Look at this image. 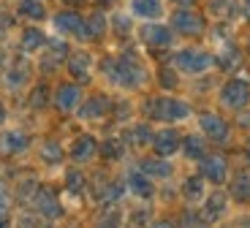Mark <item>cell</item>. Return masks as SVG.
<instances>
[{"mask_svg": "<svg viewBox=\"0 0 250 228\" xmlns=\"http://www.w3.org/2000/svg\"><path fill=\"white\" fill-rule=\"evenodd\" d=\"M101 74L123 90H139L147 82V68L142 65L136 52H123L117 57H106L101 62Z\"/></svg>", "mask_w": 250, "mask_h": 228, "instance_id": "cell-1", "label": "cell"}, {"mask_svg": "<svg viewBox=\"0 0 250 228\" xmlns=\"http://www.w3.org/2000/svg\"><path fill=\"white\" fill-rule=\"evenodd\" d=\"M144 114H147V120H152V123L174 125V123L188 120L193 111H190V106H188L185 101H180V98L158 95V98H150L147 104H144Z\"/></svg>", "mask_w": 250, "mask_h": 228, "instance_id": "cell-2", "label": "cell"}, {"mask_svg": "<svg viewBox=\"0 0 250 228\" xmlns=\"http://www.w3.org/2000/svg\"><path fill=\"white\" fill-rule=\"evenodd\" d=\"M212 65H215V57L204 49H193V46L171 55V68H177L180 74H204Z\"/></svg>", "mask_w": 250, "mask_h": 228, "instance_id": "cell-3", "label": "cell"}, {"mask_svg": "<svg viewBox=\"0 0 250 228\" xmlns=\"http://www.w3.org/2000/svg\"><path fill=\"white\" fill-rule=\"evenodd\" d=\"M30 76H33V68H30V60L27 57H17L6 65L3 71V87L8 93H19L22 87L30 84Z\"/></svg>", "mask_w": 250, "mask_h": 228, "instance_id": "cell-4", "label": "cell"}, {"mask_svg": "<svg viewBox=\"0 0 250 228\" xmlns=\"http://www.w3.org/2000/svg\"><path fill=\"white\" fill-rule=\"evenodd\" d=\"M82 101H84L82 84H76V82H62V84L55 87V93H52V104H55V109L62 111V114H74Z\"/></svg>", "mask_w": 250, "mask_h": 228, "instance_id": "cell-5", "label": "cell"}, {"mask_svg": "<svg viewBox=\"0 0 250 228\" xmlns=\"http://www.w3.org/2000/svg\"><path fill=\"white\" fill-rule=\"evenodd\" d=\"M152 152L161 155V158H171V155L180 152L182 147V136L174 125H163V128L152 130Z\"/></svg>", "mask_w": 250, "mask_h": 228, "instance_id": "cell-6", "label": "cell"}, {"mask_svg": "<svg viewBox=\"0 0 250 228\" xmlns=\"http://www.w3.org/2000/svg\"><path fill=\"white\" fill-rule=\"evenodd\" d=\"M30 149V136L22 128H0V155L3 158H19Z\"/></svg>", "mask_w": 250, "mask_h": 228, "instance_id": "cell-7", "label": "cell"}, {"mask_svg": "<svg viewBox=\"0 0 250 228\" xmlns=\"http://www.w3.org/2000/svg\"><path fill=\"white\" fill-rule=\"evenodd\" d=\"M33 209L38 212V215L44 217V220H60L62 217V204L60 198H57V193L52 190V187H38L36 196H33Z\"/></svg>", "mask_w": 250, "mask_h": 228, "instance_id": "cell-8", "label": "cell"}, {"mask_svg": "<svg viewBox=\"0 0 250 228\" xmlns=\"http://www.w3.org/2000/svg\"><path fill=\"white\" fill-rule=\"evenodd\" d=\"M220 106L226 109H242L250 101V84L245 79H229L223 87H220Z\"/></svg>", "mask_w": 250, "mask_h": 228, "instance_id": "cell-9", "label": "cell"}, {"mask_svg": "<svg viewBox=\"0 0 250 228\" xmlns=\"http://www.w3.org/2000/svg\"><path fill=\"white\" fill-rule=\"evenodd\" d=\"M171 30L177 33V36H201V33L207 30V22L201 14L190 11V8H180V11L171 17Z\"/></svg>", "mask_w": 250, "mask_h": 228, "instance_id": "cell-10", "label": "cell"}, {"mask_svg": "<svg viewBox=\"0 0 250 228\" xmlns=\"http://www.w3.org/2000/svg\"><path fill=\"white\" fill-rule=\"evenodd\" d=\"M199 174L207 179V182H212V185H223L226 177H229V163H226L223 155L207 152L199 161Z\"/></svg>", "mask_w": 250, "mask_h": 228, "instance_id": "cell-11", "label": "cell"}, {"mask_svg": "<svg viewBox=\"0 0 250 228\" xmlns=\"http://www.w3.org/2000/svg\"><path fill=\"white\" fill-rule=\"evenodd\" d=\"M44 55H41V71L44 74H49V71H55L60 62L68 60V43H65V38H46L44 43Z\"/></svg>", "mask_w": 250, "mask_h": 228, "instance_id": "cell-12", "label": "cell"}, {"mask_svg": "<svg viewBox=\"0 0 250 228\" xmlns=\"http://www.w3.org/2000/svg\"><path fill=\"white\" fill-rule=\"evenodd\" d=\"M142 41L152 49H169L171 41H174V30L169 25H161V22H147V25L139 30Z\"/></svg>", "mask_w": 250, "mask_h": 228, "instance_id": "cell-13", "label": "cell"}, {"mask_svg": "<svg viewBox=\"0 0 250 228\" xmlns=\"http://www.w3.org/2000/svg\"><path fill=\"white\" fill-rule=\"evenodd\" d=\"M199 130L204 139H209V142H226L229 139V123H226L220 114H215V111H204V114H199Z\"/></svg>", "mask_w": 250, "mask_h": 228, "instance_id": "cell-14", "label": "cell"}, {"mask_svg": "<svg viewBox=\"0 0 250 228\" xmlns=\"http://www.w3.org/2000/svg\"><path fill=\"white\" fill-rule=\"evenodd\" d=\"M93 55H87V52H74V55H68V60H65V68H68L71 79L76 82V84H87L90 79H93Z\"/></svg>", "mask_w": 250, "mask_h": 228, "instance_id": "cell-15", "label": "cell"}, {"mask_svg": "<svg viewBox=\"0 0 250 228\" xmlns=\"http://www.w3.org/2000/svg\"><path fill=\"white\" fill-rule=\"evenodd\" d=\"M128 14L133 19H144V22H158L166 14V3L163 0H131L128 3Z\"/></svg>", "mask_w": 250, "mask_h": 228, "instance_id": "cell-16", "label": "cell"}, {"mask_svg": "<svg viewBox=\"0 0 250 228\" xmlns=\"http://www.w3.org/2000/svg\"><path fill=\"white\" fill-rule=\"evenodd\" d=\"M229 212V198H226V190H212L207 193L204 201H201V217L207 223H215L220 217H226Z\"/></svg>", "mask_w": 250, "mask_h": 228, "instance_id": "cell-17", "label": "cell"}, {"mask_svg": "<svg viewBox=\"0 0 250 228\" xmlns=\"http://www.w3.org/2000/svg\"><path fill=\"white\" fill-rule=\"evenodd\" d=\"M52 25H55V30L62 33V36H74V38H79V41H84V19L76 11H60L52 19Z\"/></svg>", "mask_w": 250, "mask_h": 228, "instance_id": "cell-18", "label": "cell"}, {"mask_svg": "<svg viewBox=\"0 0 250 228\" xmlns=\"http://www.w3.org/2000/svg\"><path fill=\"white\" fill-rule=\"evenodd\" d=\"M125 187H128V193H133V196L139 198H152L155 196V179L147 177V174L142 171V168H133V171H128V179H125Z\"/></svg>", "mask_w": 250, "mask_h": 228, "instance_id": "cell-19", "label": "cell"}, {"mask_svg": "<svg viewBox=\"0 0 250 228\" xmlns=\"http://www.w3.org/2000/svg\"><path fill=\"white\" fill-rule=\"evenodd\" d=\"M112 111V101L106 98V95H93V98L82 101L79 109H76V114H79V120H104Z\"/></svg>", "mask_w": 250, "mask_h": 228, "instance_id": "cell-20", "label": "cell"}, {"mask_svg": "<svg viewBox=\"0 0 250 228\" xmlns=\"http://www.w3.org/2000/svg\"><path fill=\"white\" fill-rule=\"evenodd\" d=\"M68 155H71V161H74V163H90V161H95V155H98V142H95V136L82 133L79 139H74Z\"/></svg>", "mask_w": 250, "mask_h": 228, "instance_id": "cell-21", "label": "cell"}, {"mask_svg": "<svg viewBox=\"0 0 250 228\" xmlns=\"http://www.w3.org/2000/svg\"><path fill=\"white\" fill-rule=\"evenodd\" d=\"M182 196H185L188 204H201L207 196V179L201 174H193L182 182Z\"/></svg>", "mask_w": 250, "mask_h": 228, "instance_id": "cell-22", "label": "cell"}, {"mask_svg": "<svg viewBox=\"0 0 250 228\" xmlns=\"http://www.w3.org/2000/svg\"><path fill=\"white\" fill-rule=\"evenodd\" d=\"M44 43H46L44 30H38V27H25V30H22V38H19L22 55H36V52L44 49Z\"/></svg>", "mask_w": 250, "mask_h": 228, "instance_id": "cell-23", "label": "cell"}, {"mask_svg": "<svg viewBox=\"0 0 250 228\" xmlns=\"http://www.w3.org/2000/svg\"><path fill=\"white\" fill-rule=\"evenodd\" d=\"M125 144L128 147H150L152 144V128L150 123H133L125 130Z\"/></svg>", "mask_w": 250, "mask_h": 228, "instance_id": "cell-24", "label": "cell"}, {"mask_svg": "<svg viewBox=\"0 0 250 228\" xmlns=\"http://www.w3.org/2000/svg\"><path fill=\"white\" fill-rule=\"evenodd\" d=\"M109 33V19L106 14H90L87 19H84V41H98V38H104Z\"/></svg>", "mask_w": 250, "mask_h": 228, "instance_id": "cell-25", "label": "cell"}, {"mask_svg": "<svg viewBox=\"0 0 250 228\" xmlns=\"http://www.w3.org/2000/svg\"><path fill=\"white\" fill-rule=\"evenodd\" d=\"M180 152L185 155V158H190V161H201L207 155V139L201 133H188L182 136V147Z\"/></svg>", "mask_w": 250, "mask_h": 228, "instance_id": "cell-26", "label": "cell"}, {"mask_svg": "<svg viewBox=\"0 0 250 228\" xmlns=\"http://www.w3.org/2000/svg\"><path fill=\"white\" fill-rule=\"evenodd\" d=\"M139 168H142L147 177H152V179H166V177H171V163L166 161V158H161V155H155V158H144L142 163H139Z\"/></svg>", "mask_w": 250, "mask_h": 228, "instance_id": "cell-27", "label": "cell"}, {"mask_svg": "<svg viewBox=\"0 0 250 228\" xmlns=\"http://www.w3.org/2000/svg\"><path fill=\"white\" fill-rule=\"evenodd\" d=\"M17 14L19 17H25V19H33V22H41V19H46L44 0H19Z\"/></svg>", "mask_w": 250, "mask_h": 228, "instance_id": "cell-28", "label": "cell"}, {"mask_svg": "<svg viewBox=\"0 0 250 228\" xmlns=\"http://www.w3.org/2000/svg\"><path fill=\"white\" fill-rule=\"evenodd\" d=\"M38 158H41L44 163H49V166H57V163H62V158H65V149L49 139V142L38 144Z\"/></svg>", "mask_w": 250, "mask_h": 228, "instance_id": "cell-29", "label": "cell"}, {"mask_svg": "<svg viewBox=\"0 0 250 228\" xmlns=\"http://www.w3.org/2000/svg\"><path fill=\"white\" fill-rule=\"evenodd\" d=\"M14 228H38L41 226V215H38L36 209H22L19 215L11 217Z\"/></svg>", "mask_w": 250, "mask_h": 228, "instance_id": "cell-30", "label": "cell"}, {"mask_svg": "<svg viewBox=\"0 0 250 228\" xmlns=\"http://www.w3.org/2000/svg\"><path fill=\"white\" fill-rule=\"evenodd\" d=\"M109 27H114V33H117L120 38L131 36V30H133V17H131V14H114V17L109 19Z\"/></svg>", "mask_w": 250, "mask_h": 228, "instance_id": "cell-31", "label": "cell"}, {"mask_svg": "<svg viewBox=\"0 0 250 228\" xmlns=\"http://www.w3.org/2000/svg\"><path fill=\"white\" fill-rule=\"evenodd\" d=\"M231 196L237 201H250V177L248 174H239L231 182Z\"/></svg>", "mask_w": 250, "mask_h": 228, "instance_id": "cell-32", "label": "cell"}, {"mask_svg": "<svg viewBox=\"0 0 250 228\" xmlns=\"http://www.w3.org/2000/svg\"><path fill=\"white\" fill-rule=\"evenodd\" d=\"M49 101H52V93H49V87L46 84H38L36 90L30 93V106L33 109H46Z\"/></svg>", "mask_w": 250, "mask_h": 228, "instance_id": "cell-33", "label": "cell"}, {"mask_svg": "<svg viewBox=\"0 0 250 228\" xmlns=\"http://www.w3.org/2000/svg\"><path fill=\"white\" fill-rule=\"evenodd\" d=\"M84 185H87V179H84V174H82L79 168H71V171L65 174V187H68V193H79Z\"/></svg>", "mask_w": 250, "mask_h": 228, "instance_id": "cell-34", "label": "cell"}, {"mask_svg": "<svg viewBox=\"0 0 250 228\" xmlns=\"http://www.w3.org/2000/svg\"><path fill=\"white\" fill-rule=\"evenodd\" d=\"M212 11L218 14V17H231V14L237 11V3H234V0H212Z\"/></svg>", "mask_w": 250, "mask_h": 228, "instance_id": "cell-35", "label": "cell"}, {"mask_svg": "<svg viewBox=\"0 0 250 228\" xmlns=\"http://www.w3.org/2000/svg\"><path fill=\"white\" fill-rule=\"evenodd\" d=\"M180 228H207V220L201 217V212H185Z\"/></svg>", "mask_w": 250, "mask_h": 228, "instance_id": "cell-36", "label": "cell"}, {"mask_svg": "<svg viewBox=\"0 0 250 228\" xmlns=\"http://www.w3.org/2000/svg\"><path fill=\"white\" fill-rule=\"evenodd\" d=\"M161 79H163V87H177V71L166 68V71H161Z\"/></svg>", "mask_w": 250, "mask_h": 228, "instance_id": "cell-37", "label": "cell"}, {"mask_svg": "<svg viewBox=\"0 0 250 228\" xmlns=\"http://www.w3.org/2000/svg\"><path fill=\"white\" fill-rule=\"evenodd\" d=\"M6 123H8V106H6V101L0 98V128H6Z\"/></svg>", "mask_w": 250, "mask_h": 228, "instance_id": "cell-38", "label": "cell"}, {"mask_svg": "<svg viewBox=\"0 0 250 228\" xmlns=\"http://www.w3.org/2000/svg\"><path fill=\"white\" fill-rule=\"evenodd\" d=\"M147 228H177V226L171 220H155V223H150Z\"/></svg>", "mask_w": 250, "mask_h": 228, "instance_id": "cell-39", "label": "cell"}, {"mask_svg": "<svg viewBox=\"0 0 250 228\" xmlns=\"http://www.w3.org/2000/svg\"><path fill=\"white\" fill-rule=\"evenodd\" d=\"M6 65H8V57H6V52L0 49V74H3V71H6Z\"/></svg>", "mask_w": 250, "mask_h": 228, "instance_id": "cell-40", "label": "cell"}, {"mask_svg": "<svg viewBox=\"0 0 250 228\" xmlns=\"http://www.w3.org/2000/svg\"><path fill=\"white\" fill-rule=\"evenodd\" d=\"M171 3H177V6H185V8H188L190 3H193V0H171Z\"/></svg>", "mask_w": 250, "mask_h": 228, "instance_id": "cell-41", "label": "cell"}, {"mask_svg": "<svg viewBox=\"0 0 250 228\" xmlns=\"http://www.w3.org/2000/svg\"><path fill=\"white\" fill-rule=\"evenodd\" d=\"M239 123H242V125H245V128H250V114H245V117H242V120H239Z\"/></svg>", "mask_w": 250, "mask_h": 228, "instance_id": "cell-42", "label": "cell"}, {"mask_svg": "<svg viewBox=\"0 0 250 228\" xmlns=\"http://www.w3.org/2000/svg\"><path fill=\"white\" fill-rule=\"evenodd\" d=\"M245 11H248V17H250V0H245Z\"/></svg>", "mask_w": 250, "mask_h": 228, "instance_id": "cell-43", "label": "cell"}, {"mask_svg": "<svg viewBox=\"0 0 250 228\" xmlns=\"http://www.w3.org/2000/svg\"><path fill=\"white\" fill-rule=\"evenodd\" d=\"M95 3H101V6H106V3H114V0H95Z\"/></svg>", "mask_w": 250, "mask_h": 228, "instance_id": "cell-44", "label": "cell"}, {"mask_svg": "<svg viewBox=\"0 0 250 228\" xmlns=\"http://www.w3.org/2000/svg\"><path fill=\"white\" fill-rule=\"evenodd\" d=\"M248 155H250V142H248Z\"/></svg>", "mask_w": 250, "mask_h": 228, "instance_id": "cell-45", "label": "cell"}]
</instances>
